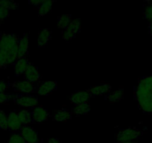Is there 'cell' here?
Wrapping results in <instances>:
<instances>
[{"label": "cell", "mask_w": 152, "mask_h": 143, "mask_svg": "<svg viewBox=\"0 0 152 143\" xmlns=\"http://www.w3.org/2000/svg\"><path fill=\"white\" fill-rule=\"evenodd\" d=\"M19 40L12 34L0 36V67L5 68L17 61Z\"/></svg>", "instance_id": "1"}, {"label": "cell", "mask_w": 152, "mask_h": 143, "mask_svg": "<svg viewBox=\"0 0 152 143\" xmlns=\"http://www.w3.org/2000/svg\"><path fill=\"white\" fill-rule=\"evenodd\" d=\"M135 97L140 108L144 113L152 114V75L139 80Z\"/></svg>", "instance_id": "2"}, {"label": "cell", "mask_w": 152, "mask_h": 143, "mask_svg": "<svg viewBox=\"0 0 152 143\" xmlns=\"http://www.w3.org/2000/svg\"><path fill=\"white\" fill-rule=\"evenodd\" d=\"M141 135V131L137 128H127L121 130L116 134V140L118 142H134Z\"/></svg>", "instance_id": "3"}, {"label": "cell", "mask_w": 152, "mask_h": 143, "mask_svg": "<svg viewBox=\"0 0 152 143\" xmlns=\"http://www.w3.org/2000/svg\"><path fill=\"white\" fill-rule=\"evenodd\" d=\"M80 31H81V22L79 19L72 20L68 27L63 31V39L66 41L71 40L75 37L77 34L79 33Z\"/></svg>", "instance_id": "4"}, {"label": "cell", "mask_w": 152, "mask_h": 143, "mask_svg": "<svg viewBox=\"0 0 152 143\" xmlns=\"http://www.w3.org/2000/svg\"><path fill=\"white\" fill-rule=\"evenodd\" d=\"M14 100L18 106L26 108L35 107L38 104V98L36 96L28 95H18L15 96Z\"/></svg>", "instance_id": "5"}, {"label": "cell", "mask_w": 152, "mask_h": 143, "mask_svg": "<svg viewBox=\"0 0 152 143\" xmlns=\"http://www.w3.org/2000/svg\"><path fill=\"white\" fill-rule=\"evenodd\" d=\"M13 88L16 92L25 94H29V93H33L37 91V86L33 83L28 82V81H16L13 84Z\"/></svg>", "instance_id": "6"}, {"label": "cell", "mask_w": 152, "mask_h": 143, "mask_svg": "<svg viewBox=\"0 0 152 143\" xmlns=\"http://www.w3.org/2000/svg\"><path fill=\"white\" fill-rule=\"evenodd\" d=\"M22 136L26 143H39L40 139L34 129L28 126H23L20 130Z\"/></svg>", "instance_id": "7"}, {"label": "cell", "mask_w": 152, "mask_h": 143, "mask_svg": "<svg viewBox=\"0 0 152 143\" xmlns=\"http://www.w3.org/2000/svg\"><path fill=\"white\" fill-rule=\"evenodd\" d=\"M33 122L36 123H43L46 122L49 117V113L42 106L35 107L31 113Z\"/></svg>", "instance_id": "8"}, {"label": "cell", "mask_w": 152, "mask_h": 143, "mask_svg": "<svg viewBox=\"0 0 152 143\" xmlns=\"http://www.w3.org/2000/svg\"><path fill=\"white\" fill-rule=\"evenodd\" d=\"M24 78L26 81L34 84L40 79V74L37 68L32 63H30L25 72Z\"/></svg>", "instance_id": "9"}, {"label": "cell", "mask_w": 152, "mask_h": 143, "mask_svg": "<svg viewBox=\"0 0 152 143\" xmlns=\"http://www.w3.org/2000/svg\"><path fill=\"white\" fill-rule=\"evenodd\" d=\"M91 94L88 90H83V91H78L73 93L71 96V101L75 105L81 104L88 103L91 98Z\"/></svg>", "instance_id": "10"}, {"label": "cell", "mask_w": 152, "mask_h": 143, "mask_svg": "<svg viewBox=\"0 0 152 143\" xmlns=\"http://www.w3.org/2000/svg\"><path fill=\"white\" fill-rule=\"evenodd\" d=\"M23 128V124L20 122L18 115L15 112H11L8 115V130L16 132Z\"/></svg>", "instance_id": "11"}, {"label": "cell", "mask_w": 152, "mask_h": 143, "mask_svg": "<svg viewBox=\"0 0 152 143\" xmlns=\"http://www.w3.org/2000/svg\"><path fill=\"white\" fill-rule=\"evenodd\" d=\"M57 89L56 81H46L37 88V93L40 96H48Z\"/></svg>", "instance_id": "12"}, {"label": "cell", "mask_w": 152, "mask_h": 143, "mask_svg": "<svg viewBox=\"0 0 152 143\" xmlns=\"http://www.w3.org/2000/svg\"><path fill=\"white\" fill-rule=\"evenodd\" d=\"M28 49V35L25 34L19 40L18 49H17V59L25 58Z\"/></svg>", "instance_id": "13"}, {"label": "cell", "mask_w": 152, "mask_h": 143, "mask_svg": "<svg viewBox=\"0 0 152 143\" xmlns=\"http://www.w3.org/2000/svg\"><path fill=\"white\" fill-rule=\"evenodd\" d=\"M111 90V86L108 84H103L99 86H93L89 89L88 91L92 96H103L107 94Z\"/></svg>", "instance_id": "14"}, {"label": "cell", "mask_w": 152, "mask_h": 143, "mask_svg": "<svg viewBox=\"0 0 152 143\" xmlns=\"http://www.w3.org/2000/svg\"><path fill=\"white\" fill-rule=\"evenodd\" d=\"M29 64L30 63L26 58L17 59V61L14 63V73L16 76H20L24 74Z\"/></svg>", "instance_id": "15"}, {"label": "cell", "mask_w": 152, "mask_h": 143, "mask_svg": "<svg viewBox=\"0 0 152 143\" xmlns=\"http://www.w3.org/2000/svg\"><path fill=\"white\" fill-rule=\"evenodd\" d=\"M51 31H49V28H44L39 32L38 34V46L40 48L46 46L48 43V42L51 39Z\"/></svg>", "instance_id": "16"}, {"label": "cell", "mask_w": 152, "mask_h": 143, "mask_svg": "<svg viewBox=\"0 0 152 143\" xmlns=\"http://www.w3.org/2000/svg\"><path fill=\"white\" fill-rule=\"evenodd\" d=\"M18 117L20 119V122L23 124V125L27 126L33 122V119H32L31 113L29 111L26 110H20L17 113Z\"/></svg>", "instance_id": "17"}, {"label": "cell", "mask_w": 152, "mask_h": 143, "mask_svg": "<svg viewBox=\"0 0 152 143\" xmlns=\"http://www.w3.org/2000/svg\"><path fill=\"white\" fill-rule=\"evenodd\" d=\"M90 111V105L89 103L75 105L72 109V113L75 116H82L87 114Z\"/></svg>", "instance_id": "18"}, {"label": "cell", "mask_w": 152, "mask_h": 143, "mask_svg": "<svg viewBox=\"0 0 152 143\" xmlns=\"http://www.w3.org/2000/svg\"><path fill=\"white\" fill-rule=\"evenodd\" d=\"M71 112L66 110V109H62V110L56 112V113L54 115L53 119L56 122H66L68 119H71Z\"/></svg>", "instance_id": "19"}, {"label": "cell", "mask_w": 152, "mask_h": 143, "mask_svg": "<svg viewBox=\"0 0 152 143\" xmlns=\"http://www.w3.org/2000/svg\"><path fill=\"white\" fill-rule=\"evenodd\" d=\"M52 1H43L41 5L38 7V14L40 17H43L49 13V11L52 9V5H53Z\"/></svg>", "instance_id": "20"}, {"label": "cell", "mask_w": 152, "mask_h": 143, "mask_svg": "<svg viewBox=\"0 0 152 143\" xmlns=\"http://www.w3.org/2000/svg\"><path fill=\"white\" fill-rule=\"evenodd\" d=\"M72 22V17L69 14H64L58 18V26L60 28L66 29Z\"/></svg>", "instance_id": "21"}, {"label": "cell", "mask_w": 152, "mask_h": 143, "mask_svg": "<svg viewBox=\"0 0 152 143\" xmlns=\"http://www.w3.org/2000/svg\"><path fill=\"white\" fill-rule=\"evenodd\" d=\"M124 97V90L122 88H119V90L114 91L113 93L108 96L107 98L111 103H115L119 101L122 100Z\"/></svg>", "instance_id": "22"}, {"label": "cell", "mask_w": 152, "mask_h": 143, "mask_svg": "<svg viewBox=\"0 0 152 143\" xmlns=\"http://www.w3.org/2000/svg\"><path fill=\"white\" fill-rule=\"evenodd\" d=\"M0 128L4 131L8 130V116L0 110Z\"/></svg>", "instance_id": "23"}, {"label": "cell", "mask_w": 152, "mask_h": 143, "mask_svg": "<svg viewBox=\"0 0 152 143\" xmlns=\"http://www.w3.org/2000/svg\"><path fill=\"white\" fill-rule=\"evenodd\" d=\"M144 17L149 23L152 21V1L147 2V4L145 6Z\"/></svg>", "instance_id": "24"}, {"label": "cell", "mask_w": 152, "mask_h": 143, "mask_svg": "<svg viewBox=\"0 0 152 143\" xmlns=\"http://www.w3.org/2000/svg\"><path fill=\"white\" fill-rule=\"evenodd\" d=\"M7 143H26L23 137L20 134H13Z\"/></svg>", "instance_id": "25"}, {"label": "cell", "mask_w": 152, "mask_h": 143, "mask_svg": "<svg viewBox=\"0 0 152 143\" xmlns=\"http://www.w3.org/2000/svg\"><path fill=\"white\" fill-rule=\"evenodd\" d=\"M0 5L5 7L8 10H14L18 8V4L13 1H5V0H0Z\"/></svg>", "instance_id": "26"}, {"label": "cell", "mask_w": 152, "mask_h": 143, "mask_svg": "<svg viewBox=\"0 0 152 143\" xmlns=\"http://www.w3.org/2000/svg\"><path fill=\"white\" fill-rule=\"evenodd\" d=\"M9 14L10 10L0 5V21L2 22V20H5L9 16Z\"/></svg>", "instance_id": "27"}, {"label": "cell", "mask_w": 152, "mask_h": 143, "mask_svg": "<svg viewBox=\"0 0 152 143\" xmlns=\"http://www.w3.org/2000/svg\"><path fill=\"white\" fill-rule=\"evenodd\" d=\"M11 98H12V96L11 95L5 94V93H0V104L7 103Z\"/></svg>", "instance_id": "28"}, {"label": "cell", "mask_w": 152, "mask_h": 143, "mask_svg": "<svg viewBox=\"0 0 152 143\" xmlns=\"http://www.w3.org/2000/svg\"><path fill=\"white\" fill-rule=\"evenodd\" d=\"M8 87V84L5 81H0V93H5Z\"/></svg>", "instance_id": "29"}, {"label": "cell", "mask_w": 152, "mask_h": 143, "mask_svg": "<svg viewBox=\"0 0 152 143\" xmlns=\"http://www.w3.org/2000/svg\"><path fill=\"white\" fill-rule=\"evenodd\" d=\"M43 2V1H42V0H31V1H28V3L31 5L32 6H36L38 8Z\"/></svg>", "instance_id": "30"}, {"label": "cell", "mask_w": 152, "mask_h": 143, "mask_svg": "<svg viewBox=\"0 0 152 143\" xmlns=\"http://www.w3.org/2000/svg\"><path fill=\"white\" fill-rule=\"evenodd\" d=\"M47 143H61V142L60 141V139L56 138H50L48 139Z\"/></svg>", "instance_id": "31"}, {"label": "cell", "mask_w": 152, "mask_h": 143, "mask_svg": "<svg viewBox=\"0 0 152 143\" xmlns=\"http://www.w3.org/2000/svg\"><path fill=\"white\" fill-rule=\"evenodd\" d=\"M149 32H150V34L152 36V21L149 23Z\"/></svg>", "instance_id": "32"}, {"label": "cell", "mask_w": 152, "mask_h": 143, "mask_svg": "<svg viewBox=\"0 0 152 143\" xmlns=\"http://www.w3.org/2000/svg\"><path fill=\"white\" fill-rule=\"evenodd\" d=\"M119 143H136L135 142H119Z\"/></svg>", "instance_id": "33"}, {"label": "cell", "mask_w": 152, "mask_h": 143, "mask_svg": "<svg viewBox=\"0 0 152 143\" xmlns=\"http://www.w3.org/2000/svg\"><path fill=\"white\" fill-rule=\"evenodd\" d=\"M0 26H1V21H0Z\"/></svg>", "instance_id": "34"}, {"label": "cell", "mask_w": 152, "mask_h": 143, "mask_svg": "<svg viewBox=\"0 0 152 143\" xmlns=\"http://www.w3.org/2000/svg\"><path fill=\"white\" fill-rule=\"evenodd\" d=\"M0 68H1V67H0Z\"/></svg>", "instance_id": "35"}]
</instances>
